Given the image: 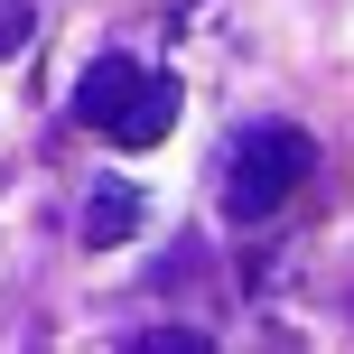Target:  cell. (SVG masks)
I'll return each instance as SVG.
<instances>
[{
    "mask_svg": "<svg viewBox=\"0 0 354 354\" xmlns=\"http://www.w3.org/2000/svg\"><path fill=\"white\" fill-rule=\"evenodd\" d=\"M168 122H177V84H168V75H131V84H122V103H112V140H122V149H149V140H168Z\"/></svg>",
    "mask_w": 354,
    "mask_h": 354,
    "instance_id": "7a4b0ae2",
    "label": "cell"
},
{
    "mask_svg": "<svg viewBox=\"0 0 354 354\" xmlns=\"http://www.w3.org/2000/svg\"><path fill=\"white\" fill-rule=\"evenodd\" d=\"M131 75H140V66H131V56H93V66H84V84H75V112H84V122L103 131V122H112V103H122V84H131Z\"/></svg>",
    "mask_w": 354,
    "mask_h": 354,
    "instance_id": "277c9868",
    "label": "cell"
},
{
    "mask_svg": "<svg viewBox=\"0 0 354 354\" xmlns=\"http://www.w3.org/2000/svg\"><path fill=\"white\" fill-rule=\"evenodd\" d=\"M131 354H205L196 326H149V336H131Z\"/></svg>",
    "mask_w": 354,
    "mask_h": 354,
    "instance_id": "5b68a950",
    "label": "cell"
},
{
    "mask_svg": "<svg viewBox=\"0 0 354 354\" xmlns=\"http://www.w3.org/2000/svg\"><path fill=\"white\" fill-rule=\"evenodd\" d=\"M308 168H317V140H308L299 122L233 131V149H224V214L233 224H270V214L308 187Z\"/></svg>",
    "mask_w": 354,
    "mask_h": 354,
    "instance_id": "6da1fadb",
    "label": "cell"
},
{
    "mask_svg": "<svg viewBox=\"0 0 354 354\" xmlns=\"http://www.w3.org/2000/svg\"><path fill=\"white\" fill-rule=\"evenodd\" d=\"M140 187H131V177H93V196H84V243L93 252H112V243H131V233H140Z\"/></svg>",
    "mask_w": 354,
    "mask_h": 354,
    "instance_id": "3957f363",
    "label": "cell"
},
{
    "mask_svg": "<svg viewBox=\"0 0 354 354\" xmlns=\"http://www.w3.org/2000/svg\"><path fill=\"white\" fill-rule=\"evenodd\" d=\"M28 28H37V10H28V0H0V56H19V47H28Z\"/></svg>",
    "mask_w": 354,
    "mask_h": 354,
    "instance_id": "8992f818",
    "label": "cell"
}]
</instances>
